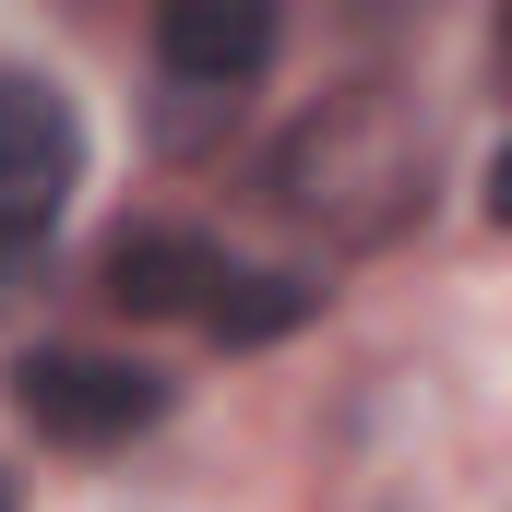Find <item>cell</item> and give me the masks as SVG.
I'll use <instances>...</instances> for the list:
<instances>
[{
    "label": "cell",
    "mask_w": 512,
    "mask_h": 512,
    "mask_svg": "<svg viewBox=\"0 0 512 512\" xmlns=\"http://www.w3.org/2000/svg\"><path fill=\"white\" fill-rule=\"evenodd\" d=\"M12 405L48 429V441H131L167 393L143 382V370H120V358H84V346H36L24 370H12Z\"/></svg>",
    "instance_id": "3"
},
{
    "label": "cell",
    "mask_w": 512,
    "mask_h": 512,
    "mask_svg": "<svg viewBox=\"0 0 512 512\" xmlns=\"http://www.w3.org/2000/svg\"><path fill=\"white\" fill-rule=\"evenodd\" d=\"M84 179V120L60 84L36 72H0V239H36Z\"/></svg>",
    "instance_id": "2"
},
{
    "label": "cell",
    "mask_w": 512,
    "mask_h": 512,
    "mask_svg": "<svg viewBox=\"0 0 512 512\" xmlns=\"http://www.w3.org/2000/svg\"><path fill=\"white\" fill-rule=\"evenodd\" d=\"M322 310V286H298V274H215L203 286V322L227 334V346H274V334H298Z\"/></svg>",
    "instance_id": "6"
},
{
    "label": "cell",
    "mask_w": 512,
    "mask_h": 512,
    "mask_svg": "<svg viewBox=\"0 0 512 512\" xmlns=\"http://www.w3.org/2000/svg\"><path fill=\"white\" fill-rule=\"evenodd\" d=\"M262 191H274L286 227H322V239L370 251V239H393L429 203V120L393 84H346V96H322L310 120L274 143Z\"/></svg>",
    "instance_id": "1"
},
{
    "label": "cell",
    "mask_w": 512,
    "mask_h": 512,
    "mask_svg": "<svg viewBox=\"0 0 512 512\" xmlns=\"http://www.w3.org/2000/svg\"><path fill=\"white\" fill-rule=\"evenodd\" d=\"M0 512H12V489H0Z\"/></svg>",
    "instance_id": "7"
},
{
    "label": "cell",
    "mask_w": 512,
    "mask_h": 512,
    "mask_svg": "<svg viewBox=\"0 0 512 512\" xmlns=\"http://www.w3.org/2000/svg\"><path fill=\"white\" fill-rule=\"evenodd\" d=\"M203 286H215V251L179 239V227H131L120 251H108V310H131V322L203 310Z\"/></svg>",
    "instance_id": "5"
},
{
    "label": "cell",
    "mask_w": 512,
    "mask_h": 512,
    "mask_svg": "<svg viewBox=\"0 0 512 512\" xmlns=\"http://www.w3.org/2000/svg\"><path fill=\"white\" fill-rule=\"evenodd\" d=\"M155 48L191 84H251L262 60H274V12L262 0H167L155 12Z\"/></svg>",
    "instance_id": "4"
}]
</instances>
